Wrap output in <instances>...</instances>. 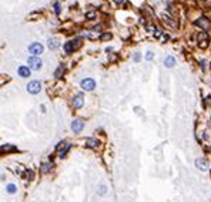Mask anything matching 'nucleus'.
I'll use <instances>...</instances> for the list:
<instances>
[{"label": "nucleus", "mask_w": 211, "mask_h": 202, "mask_svg": "<svg viewBox=\"0 0 211 202\" xmlns=\"http://www.w3.org/2000/svg\"><path fill=\"white\" fill-rule=\"evenodd\" d=\"M198 40H201V47H207V34L205 33H201V34H198Z\"/></svg>", "instance_id": "nucleus-12"}, {"label": "nucleus", "mask_w": 211, "mask_h": 202, "mask_svg": "<svg viewBox=\"0 0 211 202\" xmlns=\"http://www.w3.org/2000/svg\"><path fill=\"white\" fill-rule=\"evenodd\" d=\"M26 88H27V91H29L30 94H37V93H40V90H42V84H40V81H30Z\"/></svg>", "instance_id": "nucleus-4"}, {"label": "nucleus", "mask_w": 211, "mask_h": 202, "mask_svg": "<svg viewBox=\"0 0 211 202\" xmlns=\"http://www.w3.org/2000/svg\"><path fill=\"white\" fill-rule=\"evenodd\" d=\"M17 73H19V75H20L22 78H27V77H30L32 68L27 67V65H20V67L17 68Z\"/></svg>", "instance_id": "nucleus-6"}, {"label": "nucleus", "mask_w": 211, "mask_h": 202, "mask_svg": "<svg viewBox=\"0 0 211 202\" xmlns=\"http://www.w3.org/2000/svg\"><path fill=\"white\" fill-rule=\"evenodd\" d=\"M134 60H135V61H138V60H140V56H138V53L134 56Z\"/></svg>", "instance_id": "nucleus-25"}, {"label": "nucleus", "mask_w": 211, "mask_h": 202, "mask_svg": "<svg viewBox=\"0 0 211 202\" xmlns=\"http://www.w3.org/2000/svg\"><path fill=\"white\" fill-rule=\"evenodd\" d=\"M145 60H148V61L153 60V53H151V51H147V54H145Z\"/></svg>", "instance_id": "nucleus-23"}, {"label": "nucleus", "mask_w": 211, "mask_h": 202, "mask_svg": "<svg viewBox=\"0 0 211 202\" xmlns=\"http://www.w3.org/2000/svg\"><path fill=\"white\" fill-rule=\"evenodd\" d=\"M66 145H67L66 142H63V141H61V142H59V144H57L56 149H57V151H61V148H63V147H66Z\"/></svg>", "instance_id": "nucleus-21"}, {"label": "nucleus", "mask_w": 211, "mask_h": 202, "mask_svg": "<svg viewBox=\"0 0 211 202\" xmlns=\"http://www.w3.org/2000/svg\"><path fill=\"white\" fill-rule=\"evenodd\" d=\"M43 50H44V47H43L42 43L34 42V43H32V44L29 46V53L33 54V56H39V54H42L43 53Z\"/></svg>", "instance_id": "nucleus-2"}, {"label": "nucleus", "mask_w": 211, "mask_h": 202, "mask_svg": "<svg viewBox=\"0 0 211 202\" xmlns=\"http://www.w3.org/2000/svg\"><path fill=\"white\" fill-rule=\"evenodd\" d=\"M195 167L201 171H207L208 170V162L204 158H198V160H195Z\"/></svg>", "instance_id": "nucleus-7"}, {"label": "nucleus", "mask_w": 211, "mask_h": 202, "mask_svg": "<svg viewBox=\"0 0 211 202\" xmlns=\"http://www.w3.org/2000/svg\"><path fill=\"white\" fill-rule=\"evenodd\" d=\"M123 1H124V0H116V3H119V4H121Z\"/></svg>", "instance_id": "nucleus-26"}, {"label": "nucleus", "mask_w": 211, "mask_h": 202, "mask_svg": "<svg viewBox=\"0 0 211 202\" xmlns=\"http://www.w3.org/2000/svg\"><path fill=\"white\" fill-rule=\"evenodd\" d=\"M6 191L9 192V194H14V192H16V185H13V184H9V185L6 187Z\"/></svg>", "instance_id": "nucleus-16"}, {"label": "nucleus", "mask_w": 211, "mask_h": 202, "mask_svg": "<svg viewBox=\"0 0 211 202\" xmlns=\"http://www.w3.org/2000/svg\"><path fill=\"white\" fill-rule=\"evenodd\" d=\"M80 87H81L84 91H93V90L96 88V81H94L93 78H84V80H81Z\"/></svg>", "instance_id": "nucleus-3"}, {"label": "nucleus", "mask_w": 211, "mask_h": 202, "mask_svg": "<svg viewBox=\"0 0 211 202\" xmlns=\"http://www.w3.org/2000/svg\"><path fill=\"white\" fill-rule=\"evenodd\" d=\"M54 7H56V13L59 14V13H60V6H59V3H56V4H54Z\"/></svg>", "instance_id": "nucleus-24"}, {"label": "nucleus", "mask_w": 211, "mask_h": 202, "mask_svg": "<svg viewBox=\"0 0 211 202\" xmlns=\"http://www.w3.org/2000/svg\"><path fill=\"white\" fill-rule=\"evenodd\" d=\"M49 47H50V49H53V50H54V49H57V47H59V43H57V40H54V39L52 40V39H50V40H49Z\"/></svg>", "instance_id": "nucleus-15"}, {"label": "nucleus", "mask_w": 211, "mask_h": 202, "mask_svg": "<svg viewBox=\"0 0 211 202\" xmlns=\"http://www.w3.org/2000/svg\"><path fill=\"white\" fill-rule=\"evenodd\" d=\"M99 145V141L96 138H89L86 139V147H89V148H96Z\"/></svg>", "instance_id": "nucleus-11"}, {"label": "nucleus", "mask_w": 211, "mask_h": 202, "mask_svg": "<svg viewBox=\"0 0 211 202\" xmlns=\"http://www.w3.org/2000/svg\"><path fill=\"white\" fill-rule=\"evenodd\" d=\"M84 104V98H83V94H77L73 100V107L74 108H81Z\"/></svg>", "instance_id": "nucleus-8"}, {"label": "nucleus", "mask_w": 211, "mask_h": 202, "mask_svg": "<svg viewBox=\"0 0 211 202\" xmlns=\"http://www.w3.org/2000/svg\"><path fill=\"white\" fill-rule=\"evenodd\" d=\"M163 19H164V21H167V23H168V24H171V26H173V27H176V26H177V24H176V23H174V21H171V19H170V17H168V16H166V14H164V16H163Z\"/></svg>", "instance_id": "nucleus-20"}, {"label": "nucleus", "mask_w": 211, "mask_h": 202, "mask_svg": "<svg viewBox=\"0 0 211 202\" xmlns=\"http://www.w3.org/2000/svg\"><path fill=\"white\" fill-rule=\"evenodd\" d=\"M106 191H107L106 185H100V187H99V191H97V194H99V195H106Z\"/></svg>", "instance_id": "nucleus-19"}, {"label": "nucleus", "mask_w": 211, "mask_h": 202, "mask_svg": "<svg viewBox=\"0 0 211 202\" xmlns=\"http://www.w3.org/2000/svg\"><path fill=\"white\" fill-rule=\"evenodd\" d=\"M83 127H84V122H83L81 120H73V121H71V130H73V132H76V134L81 132Z\"/></svg>", "instance_id": "nucleus-5"}, {"label": "nucleus", "mask_w": 211, "mask_h": 202, "mask_svg": "<svg viewBox=\"0 0 211 202\" xmlns=\"http://www.w3.org/2000/svg\"><path fill=\"white\" fill-rule=\"evenodd\" d=\"M74 43H77V40H76V42L73 40V42H68V43H66V44H64V51H66L67 54H70V53H73V51H74V49H76Z\"/></svg>", "instance_id": "nucleus-9"}, {"label": "nucleus", "mask_w": 211, "mask_h": 202, "mask_svg": "<svg viewBox=\"0 0 211 202\" xmlns=\"http://www.w3.org/2000/svg\"><path fill=\"white\" fill-rule=\"evenodd\" d=\"M110 39H111L110 33H106V34H103V36H101V40H110Z\"/></svg>", "instance_id": "nucleus-22"}, {"label": "nucleus", "mask_w": 211, "mask_h": 202, "mask_svg": "<svg viewBox=\"0 0 211 202\" xmlns=\"http://www.w3.org/2000/svg\"><path fill=\"white\" fill-rule=\"evenodd\" d=\"M198 20H200V21H195V24H197V26H200V27H203L204 30H207V29L210 27V21L207 20L205 17H201V19H198Z\"/></svg>", "instance_id": "nucleus-10"}, {"label": "nucleus", "mask_w": 211, "mask_h": 202, "mask_svg": "<svg viewBox=\"0 0 211 202\" xmlns=\"http://www.w3.org/2000/svg\"><path fill=\"white\" fill-rule=\"evenodd\" d=\"M164 64H166V67H173V65L176 64V60H174V57H171V56L166 57V60H164Z\"/></svg>", "instance_id": "nucleus-14"}, {"label": "nucleus", "mask_w": 211, "mask_h": 202, "mask_svg": "<svg viewBox=\"0 0 211 202\" xmlns=\"http://www.w3.org/2000/svg\"><path fill=\"white\" fill-rule=\"evenodd\" d=\"M70 149V144H67L66 147H64V149H61L60 151V158H63V157H66V154H67V151Z\"/></svg>", "instance_id": "nucleus-18"}, {"label": "nucleus", "mask_w": 211, "mask_h": 202, "mask_svg": "<svg viewBox=\"0 0 211 202\" xmlns=\"http://www.w3.org/2000/svg\"><path fill=\"white\" fill-rule=\"evenodd\" d=\"M64 65H59V68L56 70V73H54V77L56 78H61V75L64 74Z\"/></svg>", "instance_id": "nucleus-13"}, {"label": "nucleus", "mask_w": 211, "mask_h": 202, "mask_svg": "<svg viewBox=\"0 0 211 202\" xmlns=\"http://www.w3.org/2000/svg\"><path fill=\"white\" fill-rule=\"evenodd\" d=\"M52 168V164H42V172H49Z\"/></svg>", "instance_id": "nucleus-17"}, {"label": "nucleus", "mask_w": 211, "mask_h": 202, "mask_svg": "<svg viewBox=\"0 0 211 202\" xmlns=\"http://www.w3.org/2000/svg\"><path fill=\"white\" fill-rule=\"evenodd\" d=\"M27 64H29V67H30L32 70H40L42 65H43V61H42L40 57H37V56H32V57L27 58Z\"/></svg>", "instance_id": "nucleus-1"}]
</instances>
